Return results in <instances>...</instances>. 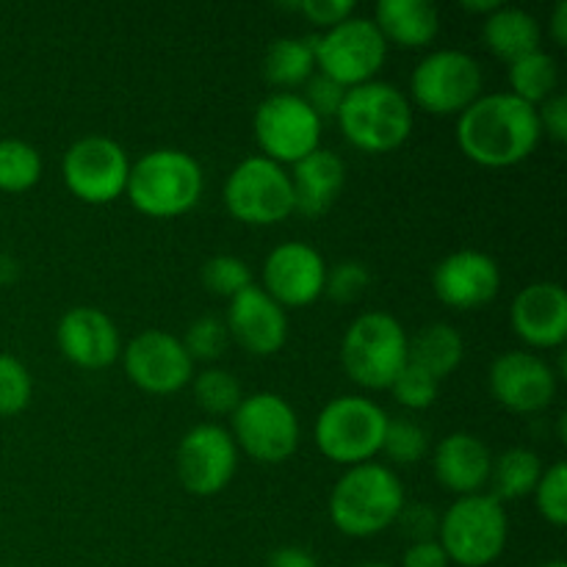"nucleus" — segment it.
Returning a JSON list of instances; mask_svg holds the SVG:
<instances>
[{"mask_svg":"<svg viewBox=\"0 0 567 567\" xmlns=\"http://www.w3.org/2000/svg\"><path fill=\"white\" fill-rule=\"evenodd\" d=\"M543 131L535 105L509 92L482 94L457 116V144L463 155L485 169H509L529 158Z\"/></svg>","mask_w":567,"mask_h":567,"instance_id":"nucleus-1","label":"nucleus"},{"mask_svg":"<svg viewBox=\"0 0 567 567\" xmlns=\"http://www.w3.org/2000/svg\"><path fill=\"white\" fill-rule=\"evenodd\" d=\"M404 485L391 465L363 463L343 471L330 493V520L341 535L365 540L396 524L404 507Z\"/></svg>","mask_w":567,"mask_h":567,"instance_id":"nucleus-2","label":"nucleus"},{"mask_svg":"<svg viewBox=\"0 0 567 567\" xmlns=\"http://www.w3.org/2000/svg\"><path fill=\"white\" fill-rule=\"evenodd\" d=\"M205 192L203 166L186 150L161 147L131 164L127 199L150 219H175L197 208Z\"/></svg>","mask_w":567,"mask_h":567,"instance_id":"nucleus-3","label":"nucleus"},{"mask_svg":"<svg viewBox=\"0 0 567 567\" xmlns=\"http://www.w3.org/2000/svg\"><path fill=\"white\" fill-rule=\"evenodd\" d=\"M343 138L360 153L382 155L402 147L413 133V105L399 86L369 81L347 89L336 116Z\"/></svg>","mask_w":567,"mask_h":567,"instance_id":"nucleus-4","label":"nucleus"},{"mask_svg":"<svg viewBox=\"0 0 567 567\" xmlns=\"http://www.w3.org/2000/svg\"><path fill=\"white\" fill-rule=\"evenodd\" d=\"M408 343L410 336L402 321L382 310H369L343 332L341 365L354 385L391 391L399 371L408 365Z\"/></svg>","mask_w":567,"mask_h":567,"instance_id":"nucleus-5","label":"nucleus"},{"mask_svg":"<svg viewBox=\"0 0 567 567\" xmlns=\"http://www.w3.org/2000/svg\"><path fill=\"white\" fill-rule=\"evenodd\" d=\"M509 540L507 509L491 493L463 496L441 515L437 543L449 563L460 567H487L504 554Z\"/></svg>","mask_w":567,"mask_h":567,"instance_id":"nucleus-6","label":"nucleus"},{"mask_svg":"<svg viewBox=\"0 0 567 567\" xmlns=\"http://www.w3.org/2000/svg\"><path fill=\"white\" fill-rule=\"evenodd\" d=\"M385 430L388 413L369 396H338L316 419L313 441L330 463L352 468L380 454Z\"/></svg>","mask_w":567,"mask_h":567,"instance_id":"nucleus-7","label":"nucleus"},{"mask_svg":"<svg viewBox=\"0 0 567 567\" xmlns=\"http://www.w3.org/2000/svg\"><path fill=\"white\" fill-rule=\"evenodd\" d=\"M221 197H225L227 214L249 227L280 225L293 214L291 177H288L286 166L275 164L264 155L244 158L227 175Z\"/></svg>","mask_w":567,"mask_h":567,"instance_id":"nucleus-8","label":"nucleus"},{"mask_svg":"<svg viewBox=\"0 0 567 567\" xmlns=\"http://www.w3.org/2000/svg\"><path fill=\"white\" fill-rule=\"evenodd\" d=\"M230 435L247 457L264 465L286 463L299 449L297 410L280 393H249L230 415Z\"/></svg>","mask_w":567,"mask_h":567,"instance_id":"nucleus-9","label":"nucleus"},{"mask_svg":"<svg viewBox=\"0 0 567 567\" xmlns=\"http://www.w3.org/2000/svg\"><path fill=\"white\" fill-rule=\"evenodd\" d=\"M482 89L485 75L480 61L452 48L424 55L410 75L413 103L435 116H460L485 94Z\"/></svg>","mask_w":567,"mask_h":567,"instance_id":"nucleus-10","label":"nucleus"},{"mask_svg":"<svg viewBox=\"0 0 567 567\" xmlns=\"http://www.w3.org/2000/svg\"><path fill=\"white\" fill-rule=\"evenodd\" d=\"M316 70L319 75L341 83L343 89L377 81L385 66L388 44L369 17H349L341 25L313 37Z\"/></svg>","mask_w":567,"mask_h":567,"instance_id":"nucleus-11","label":"nucleus"},{"mask_svg":"<svg viewBox=\"0 0 567 567\" xmlns=\"http://www.w3.org/2000/svg\"><path fill=\"white\" fill-rule=\"evenodd\" d=\"M324 122L310 111L302 94L275 92L258 105L252 120L255 142L264 158L275 164H297L321 147Z\"/></svg>","mask_w":567,"mask_h":567,"instance_id":"nucleus-12","label":"nucleus"},{"mask_svg":"<svg viewBox=\"0 0 567 567\" xmlns=\"http://www.w3.org/2000/svg\"><path fill=\"white\" fill-rule=\"evenodd\" d=\"M61 175L75 199L86 205H109L125 194L131 158L120 142L92 133L70 144L61 161Z\"/></svg>","mask_w":567,"mask_h":567,"instance_id":"nucleus-13","label":"nucleus"},{"mask_svg":"<svg viewBox=\"0 0 567 567\" xmlns=\"http://www.w3.org/2000/svg\"><path fill=\"white\" fill-rule=\"evenodd\" d=\"M177 480L186 493L199 498L216 496L233 482L238 449L230 430L219 424H197L177 443Z\"/></svg>","mask_w":567,"mask_h":567,"instance_id":"nucleus-14","label":"nucleus"},{"mask_svg":"<svg viewBox=\"0 0 567 567\" xmlns=\"http://www.w3.org/2000/svg\"><path fill=\"white\" fill-rule=\"evenodd\" d=\"M122 360L127 380L150 396H172L194 377V360L183 349L181 338L164 330L138 332L125 347Z\"/></svg>","mask_w":567,"mask_h":567,"instance_id":"nucleus-15","label":"nucleus"},{"mask_svg":"<svg viewBox=\"0 0 567 567\" xmlns=\"http://www.w3.org/2000/svg\"><path fill=\"white\" fill-rule=\"evenodd\" d=\"M557 371L546 358L524 349L498 354L487 374L493 399L518 415L543 413L557 399Z\"/></svg>","mask_w":567,"mask_h":567,"instance_id":"nucleus-16","label":"nucleus"},{"mask_svg":"<svg viewBox=\"0 0 567 567\" xmlns=\"http://www.w3.org/2000/svg\"><path fill=\"white\" fill-rule=\"evenodd\" d=\"M327 264L310 244L286 241L264 260V291L280 308H308L324 297Z\"/></svg>","mask_w":567,"mask_h":567,"instance_id":"nucleus-17","label":"nucleus"},{"mask_svg":"<svg viewBox=\"0 0 567 567\" xmlns=\"http://www.w3.org/2000/svg\"><path fill=\"white\" fill-rule=\"evenodd\" d=\"M502 288L496 258L480 249H457L432 271V291L446 308L476 310L491 305Z\"/></svg>","mask_w":567,"mask_h":567,"instance_id":"nucleus-18","label":"nucleus"},{"mask_svg":"<svg viewBox=\"0 0 567 567\" xmlns=\"http://www.w3.org/2000/svg\"><path fill=\"white\" fill-rule=\"evenodd\" d=\"M225 327L230 341L255 358H271L288 341L286 308H280L260 286H249L227 302Z\"/></svg>","mask_w":567,"mask_h":567,"instance_id":"nucleus-19","label":"nucleus"},{"mask_svg":"<svg viewBox=\"0 0 567 567\" xmlns=\"http://www.w3.org/2000/svg\"><path fill=\"white\" fill-rule=\"evenodd\" d=\"M513 332L532 349H559L567 338V293L559 282L540 280L515 293L509 305Z\"/></svg>","mask_w":567,"mask_h":567,"instance_id":"nucleus-20","label":"nucleus"},{"mask_svg":"<svg viewBox=\"0 0 567 567\" xmlns=\"http://www.w3.org/2000/svg\"><path fill=\"white\" fill-rule=\"evenodd\" d=\"M55 343L72 365L86 371L109 369L122 358L120 330L97 308L66 310L55 327Z\"/></svg>","mask_w":567,"mask_h":567,"instance_id":"nucleus-21","label":"nucleus"},{"mask_svg":"<svg viewBox=\"0 0 567 567\" xmlns=\"http://www.w3.org/2000/svg\"><path fill=\"white\" fill-rule=\"evenodd\" d=\"M493 454L482 437L471 432H452L443 437L432 454V471L441 482L443 491L454 493L457 498L487 493L491 480Z\"/></svg>","mask_w":567,"mask_h":567,"instance_id":"nucleus-22","label":"nucleus"},{"mask_svg":"<svg viewBox=\"0 0 567 567\" xmlns=\"http://www.w3.org/2000/svg\"><path fill=\"white\" fill-rule=\"evenodd\" d=\"M288 177L293 192V214L313 219L327 214L347 186V164L332 150L319 147L308 158L297 161Z\"/></svg>","mask_w":567,"mask_h":567,"instance_id":"nucleus-23","label":"nucleus"},{"mask_svg":"<svg viewBox=\"0 0 567 567\" xmlns=\"http://www.w3.org/2000/svg\"><path fill=\"white\" fill-rule=\"evenodd\" d=\"M374 25L388 48L419 50L432 44L441 31V14L426 0H382L374 9Z\"/></svg>","mask_w":567,"mask_h":567,"instance_id":"nucleus-24","label":"nucleus"},{"mask_svg":"<svg viewBox=\"0 0 567 567\" xmlns=\"http://www.w3.org/2000/svg\"><path fill=\"white\" fill-rule=\"evenodd\" d=\"M482 39L496 59L513 64V61L540 50L543 28L529 11L515 9V6H498L482 22Z\"/></svg>","mask_w":567,"mask_h":567,"instance_id":"nucleus-25","label":"nucleus"},{"mask_svg":"<svg viewBox=\"0 0 567 567\" xmlns=\"http://www.w3.org/2000/svg\"><path fill=\"white\" fill-rule=\"evenodd\" d=\"M465 358V341L452 324L446 321H435L426 324L410 338L408 343V363L419 365L421 371L432 377V380H446L460 369Z\"/></svg>","mask_w":567,"mask_h":567,"instance_id":"nucleus-26","label":"nucleus"},{"mask_svg":"<svg viewBox=\"0 0 567 567\" xmlns=\"http://www.w3.org/2000/svg\"><path fill=\"white\" fill-rule=\"evenodd\" d=\"M543 471H546L543 468V460L532 449L513 446L498 454V457H493L491 480H487L491 491L487 493L493 498H498L502 504L518 502V498H526L535 493Z\"/></svg>","mask_w":567,"mask_h":567,"instance_id":"nucleus-27","label":"nucleus"},{"mask_svg":"<svg viewBox=\"0 0 567 567\" xmlns=\"http://www.w3.org/2000/svg\"><path fill=\"white\" fill-rule=\"evenodd\" d=\"M264 75L280 92L305 86L316 75L313 39L280 37L269 44L264 55Z\"/></svg>","mask_w":567,"mask_h":567,"instance_id":"nucleus-28","label":"nucleus"},{"mask_svg":"<svg viewBox=\"0 0 567 567\" xmlns=\"http://www.w3.org/2000/svg\"><path fill=\"white\" fill-rule=\"evenodd\" d=\"M559 92V66L557 59L546 50L524 55L509 64V94L529 105H543L548 97Z\"/></svg>","mask_w":567,"mask_h":567,"instance_id":"nucleus-29","label":"nucleus"},{"mask_svg":"<svg viewBox=\"0 0 567 567\" xmlns=\"http://www.w3.org/2000/svg\"><path fill=\"white\" fill-rule=\"evenodd\" d=\"M42 177V155L22 138H0V192H31Z\"/></svg>","mask_w":567,"mask_h":567,"instance_id":"nucleus-30","label":"nucleus"},{"mask_svg":"<svg viewBox=\"0 0 567 567\" xmlns=\"http://www.w3.org/2000/svg\"><path fill=\"white\" fill-rule=\"evenodd\" d=\"M194 399L208 415H233L241 404V382L225 369H205L194 377Z\"/></svg>","mask_w":567,"mask_h":567,"instance_id":"nucleus-31","label":"nucleus"},{"mask_svg":"<svg viewBox=\"0 0 567 567\" xmlns=\"http://www.w3.org/2000/svg\"><path fill=\"white\" fill-rule=\"evenodd\" d=\"M430 452V437L424 426L410 419H388L385 437H382L380 454H385L393 465H415Z\"/></svg>","mask_w":567,"mask_h":567,"instance_id":"nucleus-32","label":"nucleus"},{"mask_svg":"<svg viewBox=\"0 0 567 567\" xmlns=\"http://www.w3.org/2000/svg\"><path fill=\"white\" fill-rule=\"evenodd\" d=\"M203 286L208 288L216 297L227 299L238 297L241 291H247L252 282V269L247 266V260L236 258V255H216V258L205 260L203 266Z\"/></svg>","mask_w":567,"mask_h":567,"instance_id":"nucleus-33","label":"nucleus"},{"mask_svg":"<svg viewBox=\"0 0 567 567\" xmlns=\"http://www.w3.org/2000/svg\"><path fill=\"white\" fill-rule=\"evenodd\" d=\"M183 349L188 352V358L197 363V360H219L221 354L230 347V332H227L225 319H216V316H203V319L192 321L186 330V336L181 338Z\"/></svg>","mask_w":567,"mask_h":567,"instance_id":"nucleus-34","label":"nucleus"},{"mask_svg":"<svg viewBox=\"0 0 567 567\" xmlns=\"http://www.w3.org/2000/svg\"><path fill=\"white\" fill-rule=\"evenodd\" d=\"M532 496H535V507L540 513V518H546L548 524L563 529L567 524V465L563 460L543 471L540 482H537Z\"/></svg>","mask_w":567,"mask_h":567,"instance_id":"nucleus-35","label":"nucleus"},{"mask_svg":"<svg viewBox=\"0 0 567 567\" xmlns=\"http://www.w3.org/2000/svg\"><path fill=\"white\" fill-rule=\"evenodd\" d=\"M33 380L14 354H0V415H17L31 404Z\"/></svg>","mask_w":567,"mask_h":567,"instance_id":"nucleus-36","label":"nucleus"},{"mask_svg":"<svg viewBox=\"0 0 567 567\" xmlns=\"http://www.w3.org/2000/svg\"><path fill=\"white\" fill-rule=\"evenodd\" d=\"M437 385H441V382L432 380L426 371H421L419 365L408 363L402 371H399L396 380H393L391 393H393V399L402 404V408L426 410L435 404Z\"/></svg>","mask_w":567,"mask_h":567,"instance_id":"nucleus-37","label":"nucleus"},{"mask_svg":"<svg viewBox=\"0 0 567 567\" xmlns=\"http://www.w3.org/2000/svg\"><path fill=\"white\" fill-rule=\"evenodd\" d=\"M369 282V269L363 264H358V260H347V264H338L336 269H327L324 293L330 299H336V302H354L358 297H363Z\"/></svg>","mask_w":567,"mask_h":567,"instance_id":"nucleus-38","label":"nucleus"},{"mask_svg":"<svg viewBox=\"0 0 567 567\" xmlns=\"http://www.w3.org/2000/svg\"><path fill=\"white\" fill-rule=\"evenodd\" d=\"M343 97H347V89L324 75H313L308 83H305L302 100L310 105V111H313L321 122L336 120Z\"/></svg>","mask_w":567,"mask_h":567,"instance_id":"nucleus-39","label":"nucleus"},{"mask_svg":"<svg viewBox=\"0 0 567 567\" xmlns=\"http://www.w3.org/2000/svg\"><path fill=\"white\" fill-rule=\"evenodd\" d=\"M293 9H297L305 20L313 22V25L330 31V28L341 25L343 20L354 17V9H358V6H354L352 0H302V3H297Z\"/></svg>","mask_w":567,"mask_h":567,"instance_id":"nucleus-40","label":"nucleus"},{"mask_svg":"<svg viewBox=\"0 0 567 567\" xmlns=\"http://www.w3.org/2000/svg\"><path fill=\"white\" fill-rule=\"evenodd\" d=\"M396 524L402 526V532L410 537V540L424 543V540H437V524H441V518H437L435 509L426 507V504H404Z\"/></svg>","mask_w":567,"mask_h":567,"instance_id":"nucleus-41","label":"nucleus"},{"mask_svg":"<svg viewBox=\"0 0 567 567\" xmlns=\"http://www.w3.org/2000/svg\"><path fill=\"white\" fill-rule=\"evenodd\" d=\"M537 120H540L543 136L551 142L565 144L567 142V97L565 94H554L546 103L537 105Z\"/></svg>","mask_w":567,"mask_h":567,"instance_id":"nucleus-42","label":"nucleus"},{"mask_svg":"<svg viewBox=\"0 0 567 567\" xmlns=\"http://www.w3.org/2000/svg\"><path fill=\"white\" fill-rule=\"evenodd\" d=\"M446 551L441 548L437 540H424V543H410L408 551H404L402 565L399 567H449Z\"/></svg>","mask_w":567,"mask_h":567,"instance_id":"nucleus-43","label":"nucleus"},{"mask_svg":"<svg viewBox=\"0 0 567 567\" xmlns=\"http://www.w3.org/2000/svg\"><path fill=\"white\" fill-rule=\"evenodd\" d=\"M269 567H319V563H316L313 554L305 551V548L286 546V548H277V551L271 554Z\"/></svg>","mask_w":567,"mask_h":567,"instance_id":"nucleus-44","label":"nucleus"},{"mask_svg":"<svg viewBox=\"0 0 567 567\" xmlns=\"http://www.w3.org/2000/svg\"><path fill=\"white\" fill-rule=\"evenodd\" d=\"M551 39L554 44L565 48L567 44V0H559L551 14Z\"/></svg>","mask_w":567,"mask_h":567,"instance_id":"nucleus-45","label":"nucleus"},{"mask_svg":"<svg viewBox=\"0 0 567 567\" xmlns=\"http://www.w3.org/2000/svg\"><path fill=\"white\" fill-rule=\"evenodd\" d=\"M498 6H502V3H498V0H480V3H476V0H465V3H463V9L465 11H474V14H493V11H496L498 9Z\"/></svg>","mask_w":567,"mask_h":567,"instance_id":"nucleus-46","label":"nucleus"},{"mask_svg":"<svg viewBox=\"0 0 567 567\" xmlns=\"http://www.w3.org/2000/svg\"><path fill=\"white\" fill-rule=\"evenodd\" d=\"M358 567H399V565H388V563H365V565H358Z\"/></svg>","mask_w":567,"mask_h":567,"instance_id":"nucleus-47","label":"nucleus"},{"mask_svg":"<svg viewBox=\"0 0 567 567\" xmlns=\"http://www.w3.org/2000/svg\"><path fill=\"white\" fill-rule=\"evenodd\" d=\"M540 567H567L563 559H554V563H546V565H540Z\"/></svg>","mask_w":567,"mask_h":567,"instance_id":"nucleus-48","label":"nucleus"}]
</instances>
